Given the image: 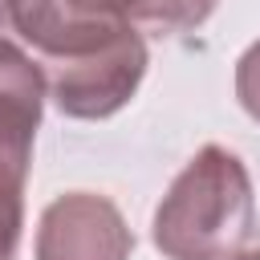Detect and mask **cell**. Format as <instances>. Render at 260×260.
Listing matches in <instances>:
<instances>
[{
  "label": "cell",
  "mask_w": 260,
  "mask_h": 260,
  "mask_svg": "<svg viewBox=\"0 0 260 260\" xmlns=\"http://www.w3.org/2000/svg\"><path fill=\"white\" fill-rule=\"evenodd\" d=\"M16 41L37 57L53 106L81 122L118 114L138 93L150 65L138 28L69 16L57 0H20Z\"/></svg>",
  "instance_id": "obj_1"
},
{
  "label": "cell",
  "mask_w": 260,
  "mask_h": 260,
  "mask_svg": "<svg viewBox=\"0 0 260 260\" xmlns=\"http://www.w3.org/2000/svg\"><path fill=\"white\" fill-rule=\"evenodd\" d=\"M252 175L219 142H207L171 179L154 207V248L167 260H236L256 236Z\"/></svg>",
  "instance_id": "obj_2"
},
{
  "label": "cell",
  "mask_w": 260,
  "mask_h": 260,
  "mask_svg": "<svg viewBox=\"0 0 260 260\" xmlns=\"http://www.w3.org/2000/svg\"><path fill=\"white\" fill-rule=\"evenodd\" d=\"M134 232L114 199L65 191L37 219V260H130Z\"/></svg>",
  "instance_id": "obj_3"
},
{
  "label": "cell",
  "mask_w": 260,
  "mask_h": 260,
  "mask_svg": "<svg viewBox=\"0 0 260 260\" xmlns=\"http://www.w3.org/2000/svg\"><path fill=\"white\" fill-rule=\"evenodd\" d=\"M45 73L37 57L16 45L0 41V162L16 171H32V142L45 114Z\"/></svg>",
  "instance_id": "obj_4"
},
{
  "label": "cell",
  "mask_w": 260,
  "mask_h": 260,
  "mask_svg": "<svg viewBox=\"0 0 260 260\" xmlns=\"http://www.w3.org/2000/svg\"><path fill=\"white\" fill-rule=\"evenodd\" d=\"M57 8L85 20H118L130 28L175 37L199 28L215 12V0H57Z\"/></svg>",
  "instance_id": "obj_5"
},
{
  "label": "cell",
  "mask_w": 260,
  "mask_h": 260,
  "mask_svg": "<svg viewBox=\"0 0 260 260\" xmlns=\"http://www.w3.org/2000/svg\"><path fill=\"white\" fill-rule=\"evenodd\" d=\"M24 183L28 175L0 162V260H16L24 232Z\"/></svg>",
  "instance_id": "obj_6"
},
{
  "label": "cell",
  "mask_w": 260,
  "mask_h": 260,
  "mask_svg": "<svg viewBox=\"0 0 260 260\" xmlns=\"http://www.w3.org/2000/svg\"><path fill=\"white\" fill-rule=\"evenodd\" d=\"M236 98L252 122H260V41H252L236 61Z\"/></svg>",
  "instance_id": "obj_7"
},
{
  "label": "cell",
  "mask_w": 260,
  "mask_h": 260,
  "mask_svg": "<svg viewBox=\"0 0 260 260\" xmlns=\"http://www.w3.org/2000/svg\"><path fill=\"white\" fill-rule=\"evenodd\" d=\"M16 24H20V0H0V41H16Z\"/></svg>",
  "instance_id": "obj_8"
},
{
  "label": "cell",
  "mask_w": 260,
  "mask_h": 260,
  "mask_svg": "<svg viewBox=\"0 0 260 260\" xmlns=\"http://www.w3.org/2000/svg\"><path fill=\"white\" fill-rule=\"evenodd\" d=\"M236 260H260V248H248V252H240Z\"/></svg>",
  "instance_id": "obj_9"
}]
</instances>
